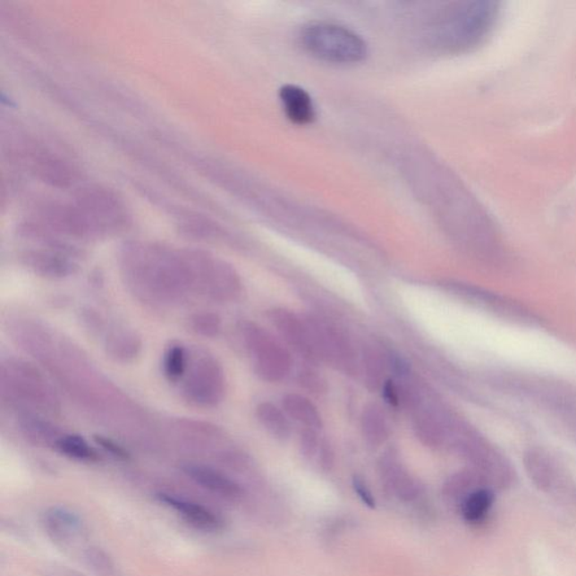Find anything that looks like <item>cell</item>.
Wrapping results in <instances>:
<instances>
[{
  "label": "cell",
  "instance_id": "1",
  "mask_svg": "<svg viewBox=\"0 0 576 576\" xmlns=\"http://www.w3.org/2000/svg\"><path fill=\"white\" fill-rule=\"evenodd\" d=\"M499 13V4L486 0L452 4L432 24V47L453 55L474 49L495 30Z\"/></svg>",
  "mask_w": 576,
  "mask_h": 576
},
{
  "label": "cell",
  "instance_id": "3",
  "mask_svg": "<svg viewBox=\"0 0 576 576\" xmlns=\"http://www.w3.org/2000/svg\"><path fill=\"white\" fill-rule=\"evenodd\" d=\"M526 472L545 496L557 504L576 508V482L565 467L544 449L532 448L525 453Z\"/></svg>",
  "mask_w": 576,
  "mask_h": 576
},
{
  "label": "cell",
  "instance_id": "11",
  "mask_svg": "<svg viewBox=\"0 0 576 576\" xmlns=\"http://www.w3.org/2000/svg\"><path fill=\"white\" fill-rule=\"evenodd\" d=\"M187 352L181 344H174L165 352L164 372L170 382L181 381L187 370Z\"/></svg>",
  "mask_w": 576,
  "mask_h": 576
},
{
  "label": "cell",
  "instance_id": "14",
  "mask_svg": "<svg viewBox=\"0 0 576 576\" xmlns=\"http://www.w3.org/2000/svg\"><path fill=\"white\" fill-rule=\"evenodd\" d=\"M352 487L361 502L368 508L374 509L377 502H375V497L364 479L358 477L353 478Z\"/></svg>",
  "mask_w": 576,
  "mask_h": 576
},
{
  "label": "cell",
  "instance_id": "12",
  "mask_svg": "<svg viewBox=\"0 0 576 576\" xmlns=\"http://www.w3.org/2000/svg\"><path fill=\"white\" fill-rule=\"evenodd\" d=\"M111 352L113 356L129 360L137 355L140 349V343L137 337L130 334L115 335L110 343Z\"/></svg>",
  "mask_w": 576,
  "mask_h": 576
},
{
  "label": "cell",
  "instance_id": "7",
  "mask_svg": "<svg viewBox=\"0 0 576 576\" xmlns=\"http://www.w3.org/2000/svg\"><path fill=\"white\" fill-rule=\"evenodd\" d=\"M279 98L283 105L287 119L295 124L305 125L311 123L316 117L311 96L307 90L296 85H285L279 90Z\"/></svg>",
  "mask_w": 576,
  "mask_h": 576
},
{
  "label": "cell",
  "instance_id": "13",
  "mask_svg": "<svg viewBox=\"0 0 576 576\" xmlns=\"http://www.w3.org/2000/svg\"><path fill=\"white\" fill-rule=\"evenodd\" d=\"M191 326L196 333L212 337L219 333L220 320L213 314H198L191 318Z\"/></svg>",
  "mask_w": 576,
  "mask_h": 576
},
{
  "label": "cell",
  "instance_id": "9",
  "mask_svg": "<svg viewBox=\"0 0 576 576\" xmlns=\"http://www.w3.org/2000/svg\"><path fill=\"white\" fill-rule=\"evenodd\" d=\"M47 525L55 538L65 540L80 529L81 522L76 513L64 508H54L47 513Z\"/></svg>",
  "mask_w": 576,
  "mask_h": 576
},
{
  "label": "cell",
  "instance_id": "8",
  "mask_svg": "<svg viewBox=\"0 0 576 576\" xmlns=\"http://www.w3.org/2000/svg\"><path fill=\"white\" fill-rule=\"evenodd\" d=\"M496 488L484 486L470 492L460 504L462 519L470 525L487 521L496 504Z\"/></svg>",
  "mask_w": 576,
  "mask_h": 576
},
{
  "label": "cell",
  "instance_id": "6",
  "mask_svg": "<svg viewBox=\"0 0 576 576\" xmlns=\"http://www.w3.org/2000/svg\"><path fill=\"white\" fill-rule=\"evenodd\" d=\"M182 470L191 481H194L200 487L205 488L214 495L224 497V499L237 500L242 496L241 487L233 479L226 477L212 467L200 464H187Z\"/></svg>",
  "mask_w": 576,
  "mask_h": 576
},
{
  "label": "cell",
  "instance_id": "2",
  "mask_svg": "<svg viewBox=\"0 0 576 576\" xmlns=\"http://www.w3.org/2000/svg\"><path fill=\"white\" fill-rule=\"evenodd\" d=\"M301 40L309 54L326 63L358 64L368 55V46L360 35L331 21H314L305 26Z\"/></svg>",
  "mask_w": 576,
  "mask_h": 576
},
{
  "label": "cell",
  "instance_id": "5",
  "mask_svg": "<svg viewBox=\"0 0 576 576\" xmlns=\"http://www.w3.org/2000/svg\"><path fill=\"white\" fill-rule=\"evenodd\" d=\"M161 504L167 505L170 509L174 510L187 523L196 528V529L214 532L219 531L224 528V521L219 514L213 512L204 505L195 504L193 501L179 497L169 493H159L157 495Z\"/></svg>",
  "mask_w": 576,
  "mask_h": 576
},
{
  "label": "cell",
  "instance_id": "4",
  "mask_svg": "<svg viewBox=\"0 0 576 576\" xmlns=\"http://www.w3.org/2000/svg\"><path fill=\"white\" fill-rule=\"evenodd\" d=\"M224 392V373L211 356L198 358L186 378V398L200 407H213L220 402Z\"/></svg>",
  "mask_w": 576,
  "mask_h": 576
},
{
  "label": "cell",
  "instance_id": "15",
  "mask_svg": "<svg viewBox=\"0 0 576 576\" xmlns=\"http://www.w3.org/2000/svg\"><path fill=\"white\" fill-rule=\"evenodd\" d=\"M95 440L100 447L104 448L107 453H112L113 456L121 458V460L129 458L128 452L123 447H121L120 445L113 442V440L102 437V436H96Z\"/></svg>",
  "mask_w": 576,
  "mask_h": 576
},
{
  "label": "cell",
  "instance_id": "10",
  "mask_svg": "<svg viewBox=\"0 0 576 576\" xmlns=\"http://www.w3.org/2000/svg\"><path fill=\"white\" fill-rule=\"evenodd\" d=\"M55 447L64 455L73 460L93 462L97 460V453L80 436L65 435L56 439Z\"/></svg>",
  "mask_w": 576,
  "mask_h": 576
}]
</instances>
